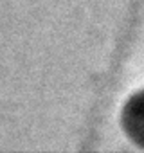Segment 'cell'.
<instances>
[{
  "instance_id": "obj_1",
  "label": "cell",
  "mask_w": 144,
  "mask_h": 153,
  "mask_svg": "<svg viewBox=\"0 0 144 153\" xmlns=\"http://www.w3.org/2000/svg\"><path fill=\"white\" fill-rule=\"evenodd\" d=\"M121 123L126 135L140 148H144V88L135 92L124 105Z\"/></svg>"
}]
</instances>
